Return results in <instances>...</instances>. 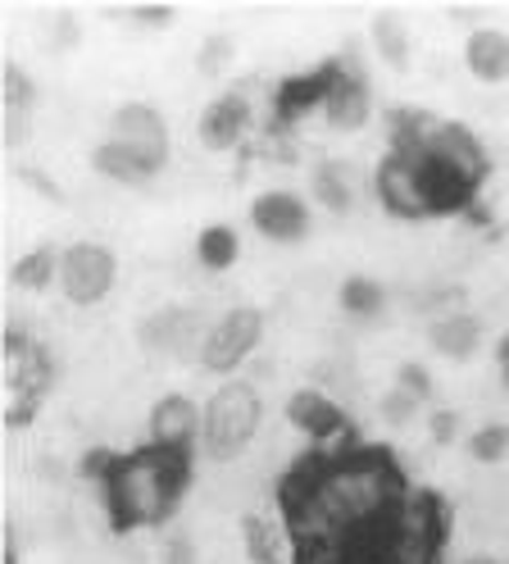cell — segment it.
I'll use <instances>...</instances> for the list:
<instances>
[{
	"label": "cell",
	"instance_id": "14",
	"mask_svg": "<svg viewBox=\"0 0 509 564\" xmlns=\"http://www.w3.org/2000/svg\"><path fill=\"white\" fill-rule=\"evenodd\" d=\"M427 346L442 360L464 365V360L478 356V346H483V319H478V314H468V310L436 314V319L427 324Z\"/></svg>",
	"mask_w": 509,
	"mask_h": 564
},
{
	"label": "cell",
	"instance_id": "23",
	"mask_svg": "<svg viewBox=\"0 0 509 564\" xmlns=\"http://www.w3.org/2000/svg\"><path fill=\"white\" fill-rule=\"evenodd\" d=\"M32 105H36V83H32V74L23 64H6L0 68V110H23V115H32Z\"/></svg>",
	"mask_w": 509,
	"mask_h": 564
},
{
	"label": "cell",
	"instance_id": "30",
	"mask_svg": "<svg viewBox=\"0 0 509 564\" xmlns=\"http://www.w3.org/2000/svg\"><path fill=\"white\" fill-rule=\"evenodd\" d=\"M173 19H177V10L164 6V0H151V6H132V23H141V28H169Z\"/></svg>",
	"mask_w": 509,
	"mask_h": 564
},
{
	"label": "cell",
	"instance_id": "1",
	"mask_svg": "<svg viewBox=\"0 0 509 564\" xmlns=\"http://www.w3.org/2000/svg\"><path fill=\"white\" fill-rule=\"evenodd\" d=\"M100 487H105L109 523L119 533H128V528H160L192 487V455H173L160 446L128 451L115 460Z\"/></svg>",
	"mask_w": 509,
	"mask_h": 564
},
{
	"label": "cell",
	"instance_id": "2",
	"mask_svg": "<svg viewBox=\"0 0 509 564\" xmlns=\"http://www.w3.org/2000/svg\"><path fill=\"white\" fill-rule=\"evenodd\" d=\"M264 429V397L260 387H250L241 378H228L224 387H214V397L205 401V433L201 446L209 460H241L250 442Z\"/></svg>",
	"mask_w": 509,
	"mask_h": 564
},
{
	"label": "cell",
	"instance_id": "31",
	"mask_svg": "<svg viewBox=\"0 0 509 564\" xmlns=\"http://www.w3.org/2000/svg\"><path fill=\"white\" fill-rule=\"evenodd\" d=\"M19 178H23V183H28V187H32L36 196H46V200H55V205L64 200V192H59V183L51 178V173H42V169H32V164H23V169H19Z\"/></svg>",
	"mask_w": 509,
	"mask_h": 564
},
{
	"label": "cell",
	"instance_id": "29",
	"mask_svg": "<svg viewBox=\"0 0 509 564\" xmlns=\"http://www.w3.org/2000/svg\"><path fill=\"white\" fill-rule=\"evenodd\" d=\"M28 132H32V115H23V110H0V137H6L10 151L23 147Z\"/></svg>",
	"mask_w": 509,
	"mask_h": 564
},
{
	"label": "cell",
	"instance_id": "4",
	"mask_svg": "<svg viewBox=\"0 0 509 564\" xmlns=\"http://www.w3.org/2000/svg\"><path fill=\"white\" fill-rule=\"evenodd\" d=\"M119 282V260L100 241H73L59 251V292L68 305H100Z\"/></svg>",
	"mask_w": 509,
	"mask_h": 564
},
{
	"label": "cell",
	"instance_id": "27",
	"mask_svg": "<svg viewBox=\"0 0 509 564\" xmlns=\"http://www.w3.org/2000/svg\"><path fill=\"white\" fill-rule=\"evenodd\" d=\"M427 433L436 446H451L459 437V410H427Z\"/></svg>",
	"mask_w": 509,
	"mask_h": 564
},
{
	"label": "cell",
	"instance_id": "18",
	"mask_svg": "<svg viewBox=\"0 0 509 564\" xmlns=\"http://www.w3.org/2000/svg\"><path fill=\"white\" fill-rule=\"evenodd\" d=\"M241 546L250 564H286V542L278 533V523L264 514H241Z\"/></svg>",
	"mask_w": 509,
	"mask_h": 564
},
{
	"label": "cell",
	"instance_id": "5",
	"mask_svg": "<svg viewBox=\"0 0 509 564\" xmlns=\"http://www.w3.org/2000/svg\"><path fill=\"white\" fill-rule=\"evenodd\" d=\"M109 141H119V147L145 169V178H155V173L169 164V147H173L169 123L151 100H123L119 110L109 115Z\"/></svg>",
	"mask_w": 509,
	"mask_h": 564
},
{
	"label": "cell",
	"instance_id": "25",
	"mask_svg": "<svg viewBox=\"0 0 509 564\" xmlns=\"http://www.w3.org/2000/svg\"><path fill=\"white\" fill-rule=\"evenodd\" d=\"M378 410H382V423H391V429H410V423L419 419V410H423V401L400 392V387H391V392L378 401Z\"/></svg>",
	"mask_w": 509,
	"mask_h": 564
},
{
	"label": "cell",
	"instance_id": "36",
	"mask_svg": "<svg viewBox=\"0 0 509 564\" xmlns=\"http://www.w3.org/2000/svg\"><path fill=\"white\" fill-rule=\"evenodd\" d=\"M500 392L509 397V369H500Z\"/></svg>",
	"mask_w": 509,
	"mask_h": 564
},
{
	"label": "cell",
	"instance_id": "28",
	"mask_svg": "<svg viewBox=\"0 0 509 564\" xmlns=\"http://www.w3.org/2000/svg\"><path fill=\"white\" fill-rule=\"evenodd\" d=\"M232 59V37H205V46H201V55H196V64H201V74H218Z\"/></svg>",
	"mask_w": 509,
	"mask_h": 564
},
{
	"label": "cell",
	"instance_id": "12",
	"mask_svg": "<svg viewBox=\"0 0 509 564\" xmlns=\"http://www.w3.org/2000/svg\"><path fill=\"white\" fill-rule=\"evenodd\" d=\"M286 423L296 433H305L310 442H318V446H327V442L337 446V437H350L342 405L327 392H318V387H301V392L286 397Z\"/></svg>",
	"mask_w": 509,
	"mask_h": 564
},
{
	"label": "cell",
	"instance_id": "3",
	"mask_svg": "<svg viewBox=\"0 0 509 564\" xmlns=\"http://www.w3.org/2000/svg\"><path fill=\"white\" fill-rule=\"evenodd\" d=\"M260 341H264V310L260 305H232L209 324L205 346H201V369L214 378L237 373L254 350H260Z\"/></svg>",
	"mask_w": 509,
	"mask_h": 564
},
{
	"label": "cell",
	"instance_id": "15",
	"mask_svg": "<svg viewBox=\"0 0 509 564\" xmlns=\"http://www.w3.org/2000/svg\"><path fill=\"white\" fill-rule=\"evenodd\" d=\"M464 68L478 83H509V32L505 28H473L464 37Z\"/></svg>",
	"mask_w": 509,
	"mask_h": 564
},
{
	"label": "cell",
	"instance_id": "17",
	"mask_svg": "<svg viewBox=\"0 0 509 564\" xmlns=\"http://www.w3.org/2000/svg\"><path fill=\"white\" fill-rule=\"evenodd\" d=\"M369 32H373V51H378V59H382L387 68H410V59H414V37H410L405 19H400L396 10H382Z\"/></svg>",
	"mask_w": 509,
	"mask_h": 564
},
{
	"label": "cell",
	"instance_id": "34",
	"mask_svg": "<svg viewBox=\"0 0 509 564\" xmlns=\"http://www.w3.org/2000/svg\"><path fill=\"white\" fill-rule=\"evenodd\" d=\"M496 365H500V369H509V333L496 341Z\"/></svg>",
	"mask_w": 509,
	"mask_h": 564
},
{
	"label": "cell",
	"instance_id": "9",
	"mask_svg": "<svg viewBox=\"0 0 509 564\" xmlns=\"http://www.w3.org/2000/svg\"><path fill=\"white\" fill-rule=\"evenodd\" d=\"M205 433V405H196L187 392H169L151 405V446L192 455Z\"/></svg>",
	"mask_w": 509,
	"mask_h": 564
},
{
	"label": "cell",
	"instance_id": "16",
	"mask_svg": "<svg viewBox=\"0 0 509 564\" xmlns=\"http://www.w3.org/2000/svg\"><path fill=\"white\" fill-rule=\"evenodd\" d=\"M55 282H59V251L55 246H32V251H23L10 264V288H19V292L42 296L46 288H55Z\"/></svg>",
	"mask_w": 509,
	"mask_h": 564
},
{
	"label": "cell",
	"instance_id": "7",
	"mask_svg": "<svg viewBox=\"0 0 509 564\" xmlns=\"http://www.w3.org/2000/svg\"><path fill=\"white\" fill-rule=\"evenodd\" d=\"M337 74H333V91L323 100V123L333 132H359L373 115V91H369V78H364V68L342 55L333 59Z\"/></svg>",
	"mask_w": 509,
	"mask_h": 564
},
{
	"label": "cell",
	"instance_id": "33",
	"mask_svg": "<svg viewBox=\"0 0 509 564\" xmlns=\"http://www.w3.org/2000/svg\"><path fill=\"white\" fill-rule=\"evenodd\" d=\"M0 564H23V555H19V533H14V523H6V533H0Z\"/></svg>",
	"mask_w": 509,
	"mask_h": 564
},
{
	"label": "cell",
	"instance_id": "32",
	"mask_svg": "<svg viewBox=\"0 0 509 564\" xmlns=\"http://www.w3.org/2000/svg\"><path fill=\"white\" fill-rule=\"evenodd\" d=\"M164 564H196V546H192V538H169V546H164Z\"/></svg>",
	"mask_w": 509,
	"mask_h": 564
},
{
	"label": "cell",
	"instance_id": "21",
	"mask_svg": "<svg viewBox=\"0 0 509 564\" xmlns=\"http://www.w3.org/2000/svg\"><path fill=\"white\" fill-rule=\"evenodd\" d=\"M337 305L350 314V319H378L387 310V288L369 273H350L337 288Z\"/></svg>",
	"mask_w": 509,
	"mask_h": 564
},
{
	"label": "cell",
	"instance_id": "10",
	"mask_svg": "<svg viewBox=\"0 0 509 564\" xmlns=\"http://www.w3.org/2000/svg\"><path fill=\"white\" fill-rule=\"evenodd\" d=\"M373 192L382 200L387 215L396 219H427V200H423V187H419V169L405 151H387L378 173H373Z\"/></svg>",
	"mask_w": 509,
	"mask_h": 564
},
{
	"label": "cell",
	"instance_id": "6",
	"mask_svg": "<svg viewBox=\"0 0 509 564\" xmlns=\"http://www.w3.org/2000/svg\"><path fill=\"white\" fill-rule=\"evenodd\" d=\"M137 333H141V350H151V356H173V360L196 356L201 360L209 324L196 305H169V310H155Z\"/></svg>",
	"mask_w": 509,
	"mask_h": 564
},
{
	"label": "cell",
	"instance_id": "19",
	"mask_svg": "<svg viewBox=\"0 0 509 564\" xmlns=\"http://www.w3.org/2000/svg\"><path fill=\"white\" fill-rule=\"evenodd\" d=\"M196 260L209 269V273H228L237 260H241V237L232 224H205L201 237H196Z\"/></svg>",
	"mask_w": 509,
	"mask_h": 564
},
{
	"label": "cell",
	"instance_id": "20",
	"mask_svg": "<svg viewBox=\"0 0 509 564\" xmlns=\"http://www.w3.org/2000/svg\"><path fill=\"white\" fill-rule=\"evenodd\" d=\"M310 192H314V200L327 209V215H350V205H355L350 178H346V169H342L337 160L314 164V173H310Z\"/></svg>",
	"mask_w": 509,
	"mask_h": 564
},
{
	"label": "cell",
	"instance_id": "8",
	"mask_svg": "<svg viewBox=\"0 0 509 564\" xmlns=\"http://www.w3.org/2000/svg\"><path fill=\"white\" fill-rule=\"evenodd\" d=\"M250 228L260 232L264 241H278V246H296L310 237L314 219H310V205L305 196L296 192H260L250 200Z\"/></svg>",
	"mask_w": 509,
	"mask_h": 564
},
{
	"label": "cell",
	"instance_id": "11",
	"mask_svg": "<svg viewBox=\"0 0 509 564\" xmlns=\"http://www.w3.org/2000/svg\"><path fill=\"white\" fill-rule=\"evenodd\" d=\"M250 132V100L241 91H224V96H214L201 119H196V137H201V147L214 151V155H224V151H237L241 147V137Z\"/></svg>",
	"mask_w": 509,
	"mask_h": 564
},
{
	"label": "cell",
	"instance_id": "24",
	"mask_svg": "<svg viewBox=\"0 0 509 564\" xmlns=\"http://www.w3.org/2000/svg\"><path fill=\"white\" fill-rule=\"evenodd\" d=\"M468 460H478V465L509 460V423H483V429L468 437Z\"/></svg>",
	"mask_w": 509,
	"mask_h": 564
},
{
	"label": "cell",
	"instance_id": "26",
	"mask_svg": "<svg viewBox=\"0 0 509 564\" xmlns=\"http://www.w3.org/2000/svg\"><path fill=\"white\" fill-rule=\"evenodd\" d=\"M396 387H400V392H410V397H419L423 405L432 401V373L419 360H405V365L396 369Z\"/></svg>",
	"mask_w": 509,
	"mask_h": 564
},
{
	"label": "cell",
	"instance_id": "13",
	"mask_svg": "<svg viewBox=\"0 0 509 564\" xmlns=\"http://www.w3.org/2000/svg\"><path fill=\"white\" fill-rule=\"evenodd\" d=\"M333 74H337V64L327 59V64L314 68V74H301V78L278 83V96H273V119H278V128H286L291 119H301V115H310V110L323 115V100H327V91H333Z\"/></svg>",
	"mask_w": 509,
	"mask_h": 564
},
{
	"label": "cell",
	"instance_id": "35",
	"mask_svg": "<svg viewBox=\"0 0 509 564\" xmlns=\"http://www.w3.org/2000/svg\"><path fill=\"white\" fill-rule=\"evenodd\" d=\"M464 564H500V560H491V555H468Z\"/></svg>",
	"mask_w": 509,
	"mask_h": 564
},
{
	"label": "cell",
	"instance_id": "22",
	"mask_svg": "<svg viewBox=\"0 0 509 564\" xmlns=\"http://www.w3.org/2000/svg\"><path fill=\"white\" fill-rule=\"evenodd\" d=\"M91 169L100 173V178L119 183V187H141V183H151V178H145V169L119 147V141H109V137L91 151Z\"/></svg>",
	"mask_w": 509,
	"mask_h": 564
}]
</instances>
